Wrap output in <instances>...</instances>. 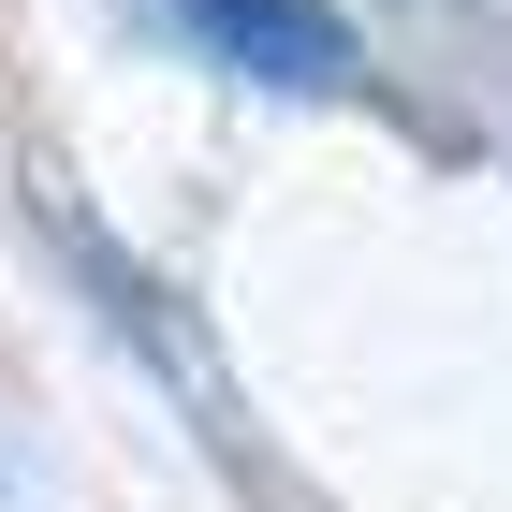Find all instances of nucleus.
Returning a JSON list of instances; mask_svg holds the SVG:
<instances>
[{"mask_svg":"<svg viewBox=\"0 0 512 512\" xmlns=\"http://www.w3.org/2000/svg\"><path fill=\"white\" fill-rule=\"evenodd\" d=\"M44 235H59V264H74L88 293H103V322H118L132 352H161V381L191 395V410H220V425H235V395H220V366H205L191 337H176V293H161V278L132 264V249L103 235V220H74V191H44Z\"/></svg>","mask_w":512,"mask_h":512,"instance_id":"1","label":"nucleus"},{"mask_svg":"<svg viewBox=\"0 0 512 512\" xmlns=\"http://www.w3.org/2000/svg\"><path fill=\"white\" fill-rule=\"evenodd\" d=\"M176 15L264 88H352V15L337 0H176Z\"/></svg>","mask_w":512,"mask_h":512,"instance_id":"2","label":"nucleus"}]
</instances>
